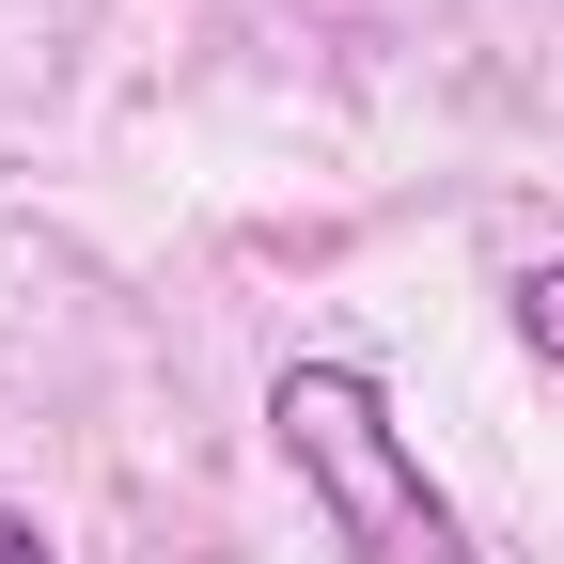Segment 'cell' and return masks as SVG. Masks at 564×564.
I'll return each mask as SVG.
<instances>
[{"label": "cell", "instance_id": "obj_3", "mask_svg": "<svg viewBox=\"0 0 564 564\" xmlns=\"http://www.w3.org/2000/svg\"><path fill=\"white\" fill-rule=\"evenodd\" d=\"M0 564H63V549H47V518H32V502H0Z\"/></svg>", "mask_w": 564, "mask_h": 564}, {"label": "cell", "instance_id": "obj_1", "mask_svg": "<svg viewBox=\"0 0 564 564\" xmlns=\"http://www.w3.org/2000/svg\"><path fill=\"white\" fill-rule=\"evenodd\" d=\"M267 440H282V470H299V502H314V533L345 564H470V518L440 502V470L392 423L377 361H282L267 377Z\"/></svg>", "mask_w": 564, "mask_h": 564}, {"label": "cell", "instance_id": "obj_2", "mask_svg": "<svg viewBox=\"0 0 564 564\" xmlns=\"http://www.w3.org/2000/svg\"><path fill=\"white\" fill-rule=\"evenodd\" d=\"M502 314H518V345H533V361H549V377H564V251H549V267H518V282H502Z\"/></svg>", "mask_w": 564, "mask_h": 564}]
</instances>
